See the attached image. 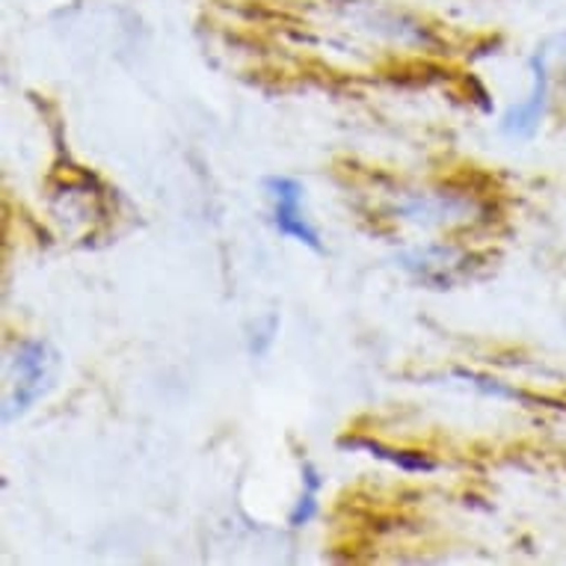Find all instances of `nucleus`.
<instances>
[{
	"mask_svg": "<svg viewBox=\"0 0 566 566\" xmlns=\"http://www.w3.org/2000/svg\"><path fill=\"white\" fill-rule=\"evenodd\" d=\"M56 356L51 347L42 342L21 344L15 359H12V377H10V395H7V407H3V418L12 421L21 412H28L36 403L45 389L54 380Z\"/></svg>",
	"mask_w": 566,
	"mask_h": 566,
	"instance_id": "nucleus-1",
	"label": "nucleus"
},
{
	"mask_svg": "<svg viewBox=\"0 0 566 566\" xmlns=\"http://www.w3.org/2000/svg\"><path fill=\"white\" fill-rule=\"evenodd\" d=\"M268 193L273 199V226L279 234L306 243L308 250H321V234L303 214V185L294 178H268Z\"/></svg>",
	"mask_w": 566,
	"mask_h": 566,
	"instance_id": "nucleus-2",
	"label": "nucleus"
},
{
	"mask_svg": "<svg viewBox=\"0 0 566 566\" xmlns=\"http://www.w3.org/2000/svg\"><path fill=\"white\" fill-rule=\"evenodd\" d=\"M531 72H534V86H531L528 98L516 107L507 111L502 122V130L507 137H531L539 128V119L546 113V98H548V72L546 63L534 56L531 60Z\"/></svg>",
	"mask_w": 566,
	"mask_h": 566,
	"instance_id": "nucleus-3",
	"label": "nucleus"
},
{
	"mask_svg": "<svg viewBox=\"0 0 566 566\" xmlns=\"http://www.w3.org/2000/svg\"><path fill=\"white\" fill-rule=\"evenodd\" d=\"M344 448H356V451H368L371 457H380L386 463L398 465L403 472H433L437 469V460H430L424 454H416V451H398V448H386L380 442H371V439H347Z\"/></svg>",
	"mask_w": 566,
	"mask_h": 566,
	"instance_id": "nucleus-4",
	"label": "nucleus"
},
{
	"mask_svg": "<svg viewBox=\"0 0 566 566\" xmlns=\"http://www.w3.org/2000/svg\"><path fill=\"white\" fill-rule=\"evenodd\" d=\"M321 486H324V481H321V474H317L315 465L312 463L303 465V495H300L297 507L291 511V525H294V528H303L306 522L315 520Z\"/></svg>",
	"mask_w": 566,
	"mask_h": 566,
	"instance_id": "nucleus-5",
	"label": "nucleus"
}]
</instances>
